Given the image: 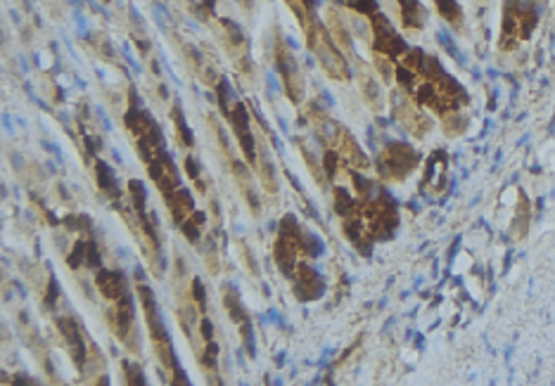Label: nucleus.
Here are the masks:
<instances>
[{
  "label": "nucleus",
  "instance_id": "13",
  "mask_svg": "<svg viewBox=\"0 0 555 386\" xmlns=\"http://www.w3.org/2000/svg\"><path fill=\"white\" fill-rule=\"evenodd\" d=\"M95 282H98L100 294L105 296V299L119 301L126 296V277H123V273H119V270H107V268L98 270Z\"/></svg>",
  "mask_w": 555,
  "mask_h": 386
},
{
  "label": "nucleus",
  "instance_id": "17",
  "mask_svg": "<svg viewBox=\"0 0 555 386\" xmlns=\"http://www.w3.org/2000/svg\"><path fill=\"white\" fill-rule=\"evenodd\" d=\"M233 173H235L237 185H240L242 197H245L247 204H249V208H252L254 214H259V199H256V195H254V190H252V176L247 171V166L242 164V161H233Z\"/></svg>",
  "mask_w": 555,
  "mask_h": 386
},
{
  "label": "nucleus",
  "instance_id": "27",
  "mask_svg": "<svg viewBox=\"0 0 555 386\" xmlns=\"http://www.w3.org/2000/svg\"><path fill=\"white\" fill-rule=\"evenodd\" d=\"M128 384H142V372L138 368H128Z\"/></svg>",
  "mask_w": 555,
  "mask_h": 386
},
{
  "label": "nucleus",
  "instance_id": "28",
  "mask_svg": "<svg viewBox=\"0 0 555 386\" xmlns=\"http://www.w3.org/2000/svg\"><path fill=\"white\" fill-rule=\"evenodd\" d=\"M199 332H202V337L207 339V341H211V322L209 320H202V322H199Z\"/></svg>",
  "mask_w": 555,
  "mask_h": 386
},
{
  "label": "nucleus",
  "instance_id": "16",
  "mask_svg": "<svg viewBox=\"0 0 555 386\" xmlns=\"http://www.w3.org/2000/svg\"><path fill=\"white\" fill-rule=\"evenodd\" d=\"M166 204L171 208L173 223L183 225L192 214H195V204H192V195L188 190H176L171 197H166Z\"/></svg>",
  "mask_w": 555,
  "mask_h": 386
},
{
  "label": "nucleus",
  "instance_id": "8",
  "mask_svg": "<svg viewBox=\"0 0 555 386\" xmlns=\"http://www.w3.org/2000/svg\"><path fill=\"white\" fill-rule=\"evenodd\" d=\"M109 322H112V330L121 339L131 351H136V325H133V303H131L128 294L123 296V299L117 301V306H114V313L109 315Z\"/></svg>",
  "mask_w": 555,
  "mask_h": 386
},
{
  "label": "nucleus",
  "instance_id": "22",
  "mask_svg": "<svg viewBox=\"0 0 555 386\" xmlns=\"http://www.w3.org/2000/svg\"><path fill=\"white\" fill-rule=\"evenodd\" d=\"M346 7L356 14H363V17H373L377 12V3L375 0H344Z\"/></svg>",
  "mask_w": 555,
  "mask_h": 386
},
{
  "label": "nucleus",
  "instance_id": "15",
  "mask_svg": "<svg viewBox=\"0 0 555 386\" xmlns=\"http://www.w3.org/2000/svg\"><path fill=\"white\" fill-rule=\"evenodd\" d=\"M356 76H358V86H361V92H363L368 107L373 111H382V104H384L382 90H380V86H377V81L373 79V74L365 69L363 62H358V74Z\"/></svg>",
  "mask_w": 555,
  "mask_h": 386
},
{
  "label": "nucleus",
  "instance_id": "19",
  "mask_svg": "<svg viewBox=\"0 0 555 386\" xmlns=\"http://www.w3.org/2000/svg\"><path fill=\"white\" fill-rule=\"evenodd\" d=\"M399 7H401L403 26H408V29H420V26L425 24L427 12L422 10L420 0H399Z\"/></svg>",
  "mask_w": 555,
  "mask_h": 386
},
{
  "label": "nucleus",
  "instance_id": "9",
  "mask_svg": "<svg viewBox=\"0 0 555 386\" xmlns=\"http://www.w3.org/2000/svg\"><path fill=\"white\" fill-rule=\"evenodd\" d=\"M327 149H335V152L344 159L346 166H354V168H358V171H368L370 168L368 157L363 154V149L358 147V142L354 140V135L349 133L344 126H339L337 135H335L332 147H327Z\"/></svg>",
  "mask_w": 555,
  "mask_h": 386
},
{
  "label": "nucleus",
  "instance_id": "11",
  "mask_svg": "<svg viewBox=\"0 0 555 386\" xmlns=\"http://www.w3.org/2000/svg\"><path fill=\"white\" fill-rule=\"evenodd\" d=\"M292 280H294V292L299 299L304 301H311V299H318L323 294V280L318 277L313 268L308 263H299L292 273Z\"/></svg>",
  "mask_w": 555,
  "mask_h": 386
},
{
  "label": "nucleus",
  "instance_id": "2",
  "mask_svg": "<svg viewBox=\"0 0 555 386\" xmlns=\"http://www.w3.org/2000/svg\"><path fill=\"white\" fill-rule=\"evenodd\" d=\"M306 41L308 50L316 55V60L321 62L323 71L332 81H346L349 79V67H346L344 57L339 52L337 43H332V36L325 31V26L318 24L313 17H308L306 24Z\"/></svg>",
  "mask_w": 555,
  "mask_h": 386
},
{
  "label": "nucleus",
  "instance_id": "24",
  "mask_svg": "<svg viewBox=\"0 0 555 386\" xmlns=\"http://www.w3.org/2000/svg\"><path fill=\"white\" fill-rule=\"evenodd\" d=\"M302 154H304V159H306V164H308V168H311V173H313V178H316V183L318 185H325V178H323V171H321V166H318V161L311 157V152H308L306 147L302 145Z\"/></svg>",
  "mask_w": 555,
  "mask_h": 386
},
{
  "label": "nucleus",
  "instance_id": "4",
  "mask_svg": "<svg viewBox=\"0 0 555 386\" xmlns=\"http://www.w3.org/2000/svg\"><path fill=\"white\" fill-rule=\"evenodd\" d=\"M420 157L415 149H411L403 142H392L384 147V152L380 154L377 161V171L384 180H403L411 176L415 166H418Z\"/></svg>",
  "mask_w": 555,
  "mask_h": 386
},
{
  "label": "nucleus",
  "instance_id": "6",
  "mask_svg": "<svg viewBox=\"0 0 555 386\" xmlns=\"http://www.w3.org/2000/svg\"><path fill=\"white\" fill-rule=\"evenodd\" d=\"M370 29H373V38H370V41H373V50H375V52L387 55L389 60H394V57L406 52V43L401 41V36L392 29V24H389L382 14L375 12L370 17Z\"/></svg>",
  "mask_w": 555,
  "mask_h": 386
},
{
  "label": "nucleus",
  "instance_id": "20",
  "mask_svg": "<svg viewBox=\"0 0 555 386\" xmlns=\"http://www.w3.org/2000/svg\"><path fill=\"white\" fill-rule=\"evenodd\" d=\"M437 3V10H439V14L449 22L451 26H456V29H460V22H462V12H460V7H458V3L456 0H434Z\"/></svg>",
  "mask_w": 555,
  "mask_h": 386
},
{
  "label": "nucleus",
  "instance_id": "23",
  "mask_svg": "<svg viewBox=\"0 0 555 386\" xmlns=\"http://www.w3.org/2000/svg\"><path fill=\"white\" fill-rule=\"evenodd\" d=\"M375 67H377V71L382 74V79L387 81V83L396 79V69H394V64H392V60H389L387 55H380V52H375Z\"/></svg>",
  "mask_w": 555,
  "mask_h": 386
},
{
  "label": "nucleus",
  "instance_id": "18",
  "mask_svg": "<svg viewBox=\"0 0 555 386\" xmlns=\"http://www.w3.org/2000/svg\"><path fill=\"white\" fill-rule=\"evenodd\" d=\"M256 166H259V178H261V185H264V190L268 192L271 197L278 195V178H275V166L273 161L268 159V154H266L264 147H259V154H256Z\"/></svg>",
  "mask_w": 555,
  "mask_h": 386
},
{
  "label": "nucleus",
  "instance_id": "5",
  "mask_svg": "<svg viewBox=\"0 0 555 386\" xmlns=\"http://www.w3.org/2000/svg\"><path fill=\"white\" fill-rule=\"evenodd\" d=\"M275 64H278V71H280V76H283V83H285V92H287V98H290L294 104H299L304 100L302 69H299L294 55H292L290 50H287V45H285L283 41H278Z\"/></svg>",
  "mask_w": 555,
  "mask_h": 386
},
{
  "label": "nucleus",
  "instance_id": "10",
  "mask_svg": "<svg viewBox=\"0 0 555 386\" xmlns=\"http://www.w3.org/2000/svg\"><path fill=\"white\" fill-rule=\"evenodd\" d=\"M147 166H150V176H152L154 185L159 187V192L164 195V199L171 197L173 192L178 190V173H176V168H173V164H171L169 157L157 154Z\"/></svg>",
  "mask_w": 555,
  "mask_h": 386
},
{
  "label": "nucleus",
  "instance_id": "1",
  "mask_svg": "<svg viewBox=\"0 0 555 386\" xmlns=\"http://www.w3.org/2000/svg\"><path fill=\"white\" fill-rule=\"evenodd\" d=\"M536 3L534 0H508L503 7V24H501V50H512L520 41H527L536 26Z\"/></svg>",
  "mask_w": 555,
  "mask_h": 386
},
{
  "label": "nucleus",
  "instance_id": "26",
  "mask_svg": "<svg viewBox=\"0 0 555 386\" xmlns=\"http://www.w3.org/2000/svg\"><path fill=\"white\" fill-rule=\"evenodd\" d=\"M192 296H195L197 308L204 313V289H202V282H199V280H192Z\"/></svg>",
  "mask_w": 555,
  "mask_h": 386
},
{
  "label": "nucleus",
  "instance_id": "12",
  "mask_svg": "<svg viewBox=\"0 0 555 386\" xmlns=\"http://www.w3.org/2000/svg\"><path fill=\"white\" fill-rule=\"evenodd\" d=\"M57 327H60L64 343L69 349V356L74 358V362L79 368L86 365V343H83V334H81L79 325H76L71 318H60L57 320Z\"/></svg>",
  "mask_w": 555,
  "mask_h": 386
},
{
  "label": "nucleus",
  "instance_id": "25",
  "mask_svg": "<svg viewBox=\"0 0 555 386\" xmlns=\"http://www.w3.org/2000/svg\"><path fill=\"white\" fill-rule=\"evenodd\" d=\"M180 128V140L185 142V145H192V138H190V130L185 128V121H183V114H180L178 109H176V130Z\"/></svg>",
  "mask_w": 555,
  "mask_h": 386
},
{
  "label": "nucleus",
  "instance_id": "14",
  "mask_svg": "<svg viewBox=\"0 0 555 386\" xmlns=\"http://www.w3.org/2000/svg\"><path fill=\"white\" fill-rule=\"evenodd\" d=\"M325 24H327V31H330V36L332 41L337 43V48H342L344 52L351 55V33H349V22H344L342 12H339L335 5H330L325 10Z\"/></svg>",
  "mask_w": 555,
  "mask_h": 386
},
{
  "label": "nucleus",
  "instance_id": "7",
  "mask_svg": "<svg viewBox=\"0 0 555 386\" xmlns=\"http://www.w3.org/2000/svg\"><path fill=\"white\" fill-rule=\"evenodd\" d=\"M406 98H408V95H406ZM406 98H403V95H394V100H392L394 117L399 119V123L408 130V133H413L415 138H425V135L430 133V128H432L430 117L420 114V111L415 109V107L408 102Z\"/></svg>",
  "mask_w": 555,
  "mask_h": 386
},
{
  "label": "nucleus",
  "instance_id": "3",
  "mask_svg": "<svg viewBox=\"0 0 555 386\" xmlns=\"http://www.w3.org/2000/svg\"><path fill=\"white\" fill-rule=\"evenodd\" d=\"M138 296H140V306L145 311V322H147V330H150V339L154 343V353L159 358V362L164 365L166 370H173V349H171V341H169L166 332H164V325H161V318L159 313H157V306H154V294L150 292L147 284L138 282Z\"/></svg>",
  "mask_w": 555,
  "mask_h": 386
},
{
  "label": "nucleus",
  "instance_id": "21",
  "mask_svg": "<svg viewBox=\"0 0 555 386\" xmlns=\"http://www.w3.org/2000/svg\"><path fill=\"white\" fill-rule=\"evenodd\" d=\"M98 183H100V190L105 192V195H109V197H117L119 195L117 180H114V173H112L105 164L98 166Z\"/></svg>",
  "mask_w": 555,
  "mask_h": 386
}]
</instances>
